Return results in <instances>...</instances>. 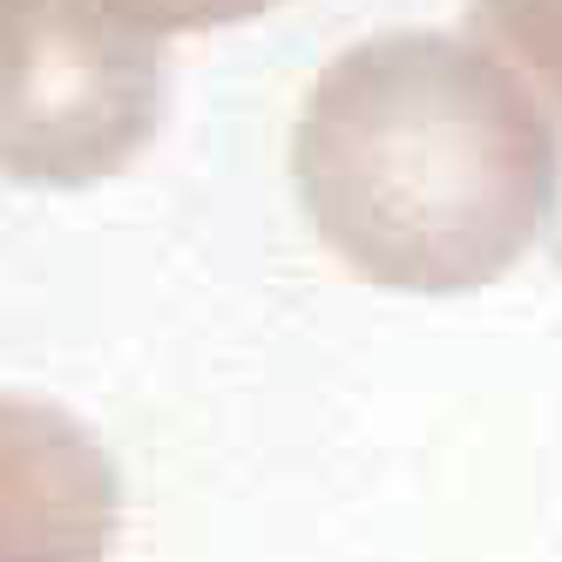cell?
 Listing matches in <instances>:
<instances>
[{
    "instance_id": "6da1fadb",
    "label": "cell",
    "mask_w": 562,
    "mask_h": 562,
    "mask_svg": "<svg viewBox=\"0 0 562 562\" xmlns=\"http://www.w3.org/2000/svg\"><path fill=\"white\" fill-rule=\"evenodd\" d=\"M292 177L333 258L440 299L529 258L562 196V143L481 42L373 34L312 82Z\"/></svg>"
},
{
    "instance_id": "7a4b0ae2",
    "label": "cell",
    "mask_w": 562,
    "mask_h": 562,
    "mask_svg": "<svg viewBox=\"0 0 562 562\" xmlns=\"http://www.w3.org/2000/svg\"><path fill=\"white\" fill-rule=\"evenodd\" d=\"M164 123L156 34L102 0H0V170L14 183H102Z\"/></svg>"
},
{
    "instance_id": "3957f363",
    "label": "cell",
    "mask_w": 562,
    "mask_h": 562,
    "mask_svg": "<svg viewBox=\"0 0 562 562\" xmlns=\"http://www.w3.org/2000/svg\"><path fill=\"white\" fill-rule=\"evenodd\" d=\"M115 461L48 400L0 393V562H109Z\"/></svg>"
},
{
    "instance_id": "277c9868",
    "label": "cell",
    "mask_w": 562,
    "mask_h": 562,
    "mask_svg": "<svg viewBox=\"0 0 562 562\" xmlns=\"http://www.w3.org/2000/svg\"><path fill=\"white\" fill-rule=\"evenodd\" d=\"M481 42H495L562 115V0H474Z\"/></svg>"
},
{
    "instance_id": "5b68a950",
    "label": "cell",
    "mask_w": 562,
    "mask_h": 562,
    "mask_svg": "<svg viewBox=\"0 0 562 562\" xmlns=\"http://www.w3.org/2000/svg\"><path fill=\"white\" fill-rule=\"evenodd\" d=\"M109 14H123L143 34H211V27H237L278 0H102Z\"/></svg>"
}]
</instances>
